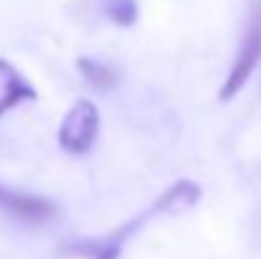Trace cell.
Listing matches in <instances>:
<instances>
[{
  "label": "cell",
  "instance_id": "cell-5",
  "mask_svg": "<svg viewBox=\"0 0 261 259\" xmlns=\"http://www.w3.org/2000/svg\"><path fill=\"white\" fill-rule=\"evenodd\" d=\"M198 201H200V185L193 183V180H188V178H182V180H177L175 185H170V188L155 201L152 211H155V216H160V214L173 216V214H182V211L193 208Z\"/></svg>",
  "mask_w": 261,
  "mask_h": 259
},
{
  "label": "cell",
  "instance_id": "cell-2",
  "mask_svg": "<svg viewBox=\"0 0 261 259\" xmlns=\"http://www.w3.org/2000/svg\"><path fill=\"white\" fill-rule=\"evenodd\" d=\"M99 135V109L91 99H76L59 127V145L69 155H87Z\"/></svg>",
  "mask_w": 261,
  "mask_h": 259
},
{
  "label": "cell",
  "instance_id": "cell-7",
  "mask_svg": "<svg viewBox=\"0 0 261 259\" xmlns=\"http://www.w3.org/2000/svg\"><path fill=\"white\" fill-rule=\"evenodd\" d=\"M76 66H79L82 77L87 79V84H91L94 89H99V91H109V89H114V84H117L114 69H109L107 64H101V61H96V59L82 56V59L76 61Z\"/></svg>",
  "mask_w": 261,
  "mask_h": 259
},
{
  "label": "cell",
  "instance_id": "cell-3",
  "mask_svg": "<svg viewBox=\"0 0 261 259\" xmlns=\"http://www.w3.org/2000/svg\"><path fill=\"white\" fill-rule=\"evenodd\" d=\"M150 216H155L152 208L145 211V214H140L137 219H129L127 224L117 226V229L109 231L107 237H99V239H79V242L69 244L66 249H69L71 254H76V257H87V259H119L122 247L127 244V239H129L132 234H137V229H140Z\"/></svg>",
  "mask_w": 261,
  "mask_h": 259
},
{
  "label": "cell",
  "instance_id": "cell-1",
  "mask_svg": "<svg viewBox=\"0 0 261 259\" xmlns=\"http://www.w3.org/2000/svg\"><path fill=\"white\" fill-rule=\"evenodd\" d=\"M261 61V0H251L249 5V15H246V28H244V38H241V49L233 59V66L226 77V82L218 91L221 102L233 99L246 82L254 77L256 66Z\"/></svg>",
  "mask_w": 261,
  "mask_h": 259
},
{
  "label": "cell",
  "instance_id": "cell-6",
  "mask_svg": "<svg viewBox=\"0 0 261 259\" xmlns=\"http://www.w3.org/2000/svg\"><path fill=\"white\" fill-rule=\"evenodd\" d=\"M0 72H3V94H0V114L8 112L10 107L25 102V99H36V89L23 79V74L10 66L8 61L0 59Z\"/></svg>",
  "mask_w": 261,
  "mask_h": 259
},
{
  "label": "cell",
  "instance_id": "cell-8",
  "mask_svg": "<svg viewBox=\"0 0 261 259\" xmlns=\"http://www.w3.org/2000/svg\"><path fill=\"white\" fill-rule=\"evenodd\" d=\"M104 10L109 20L117 26H132L137 20V3L135 0H104Z\"/></svg>",
  "mask_w": 261,
  "mask_h": 259
},
{
  "label": "cell",
  "instance_id": "cell-4",
  "mask_svg": "<svg viewBox=\"0 0 261 259\" xmlns=\"http://www.w3.org/2000/svg\"><path fill=\"white\" fill-rule=\"evenodd\" d=\"M0 211L10 219H18V221L33 224V226H41L56 216L54 201H48L43 196H33V193H20V191H13L5 185H0Z\"/></svg>",
  "mask_w": 261,
  "mask_h": 259
}]
</instances>
